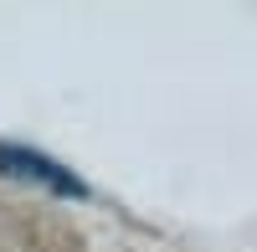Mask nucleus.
I'll list each match as a JSON object with an SVG mask.
<instances>
[{"label": "nucleus", "instance_id": "obj_1", "mask_svg": "<svg viewBox=\"0 0 257 252\" xmlns=\"http://www.w3.org/2000/svg\"><path fill=\"white\" fill-rule=\"evenodd\" d=\"M0 175L11 185H31V191H47L62 201H88V180L77 170H67L62 160L31 150V144H16V139H0Z\"/></svg>", "mask_w": 257, "mask_h": 252}]
</instances>
